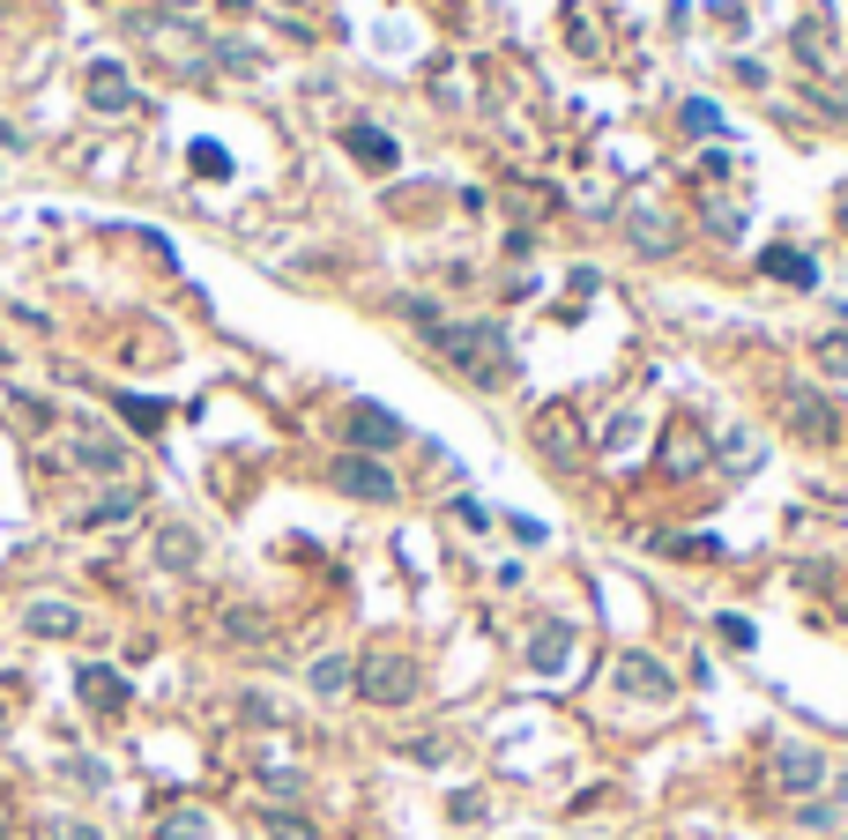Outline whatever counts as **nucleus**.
Wrapping results in <instances>:
<instances>
[{"mask_svg": "<svg viewBox=\"0 0 848 840\" xmlns=\"http://www.w3.org/2000/svg\"><path fill=\"white\" fill-rule=\"evenodd\" d=\"M432 343H440V357H447L462 379H476V387H499L506 372H514V350H506L499 321H440Z\"/></svg>", "mask_w": 848, "mask_h": 840, "instance_id": "obj_1", "label": "nucleus"}, {"mask_svg": "<svg viewBox=\"0 0 848 840\" xmlns=\"http://www.w3.org/2000/svg\"><path fill=\"white\" fill-rule=\"evenodd\" d=\"M357 692L373 699V707H402V699L417 692V662L410 655H365L357 662Z\"/></svg>", "mask_w": 848, "mask_h": 840, "instance_id": "obj_2", "label": "nucleus"}, {"mask_svg": "<svg viewBox=\"0 0 848 840\" xmlns=\"http://www.w3.org/2000/svg\"><path fill=\"white\" fill-rule=\"evenodd\" d=\"M335 492L365 498V506H387V498H395V476L380 469V454H343V462H335Z\"/></svg>", "mask_w": 848, "mask_h": 840, "instance_id": "obj_3", "label": "nucleus"}, {"mask_svg": "<svg viewBox=\"0 0 848 840\" xmlns=\"http://www.w3.org/2000/svg\"><path fill=\"white\" fill-rule=\"evenodd\" d=\"M343 432H350V446H357V454H387V446L402 439V417H395V409H380V402H350Z\"/></svg>", "mask_w": 848, "mask_h": 840, "instance_id": "obj_4", "label": "nucleus"}, {"mask_svg": "<svg viewBox=\"0 0 848 840\" xmlns=\"http://www.w3.org/2000/svg\"><path fill=\"white\" fill-rule=\"evenodd\" d=\"M82 98H90V112H134V82H127V68H112V60H98V68L82 74Z\"/></svg>", "mask_w": 848, "mask_h": 840, "instance_id": "obj_5", "label": "nucleus"}, {"mask_svg": "<svg viewBox=\"0 0 848 840\" xmlns=\"http://www.w3.org/2000/svg\"><path fill=\"white\" fill-rule=\"evenodd\" d=\"M774 773H781V789L811 796V789L826 781V759L811 751V743H781V751H774Z\"/></svg>", "mask_w": 848, "mask_h": 840, "instance_id": "obj_6", "label": "nucleus"}, {"mask_svg": "<svg viewBox=\"0 0 848 840\" xmlns=\"http://www.w3.org/2000/svg\"><path fill=\"white\" fill-rule=\"evenodd\" d=\"M82 707H90V715H120V707H127V677H120V669H104V662H90V669H82Z\"/></svg>", "mask_w": 848, "mask_h": 840, "instance_id": "obj_7", "label": "nucleus"}, {"mask_svg": "<svg viewBox=\"0 0 848 840\" xmlns=\"http://www.w3.org/2000/svg\"><path fill=\"white\" fill-rule=\"evenodd\" d=\"M610 677H618L625 692H640V699H670V677H663V662H655V655H618V669H610Z\"/></svg>", "mask_w": 848, "mask_h": 840, "instance_id": "obj_8", "label": "nucleus"}, {"mask_svg": "<svg viewBox=\"0 0 848 840\" xmlns=\"http://www.w3.org/2000/svg\"><path fill=\"white\" fill-rule=\"evenodd\" d=\"M343 142H350V156H357V164H365V172H395V164H402V149H395V134H380V126H350Z\"/></svg>", "mask_w": 848, "mask_h": 840, "instance_id": "obj_9", "label": "nucleus"}, {"mask_svg": "<svg viewBox=\"0 0 848 840\" xmlns=\"http://www.w3.org/2000/svg\"><path fill=\"white\" fill-rule=\"evenodd\" d=\"M625 231H633V246L648 253V261H663V253L677 246V231H670V223H663V209H648V201H640V209L625 216Z\"/></svg>", "mask_w": 848, "mask_h": 840, "instance_id": "obj_10", "label": "nucleus"}, {"mask_svg": "<svg viewBox=\"0 0 848 840\" xmlns=\"http://www.w3.org/2000/svg\"><path fill=\"white\" fill-rule=\"evenodd\" d=\"M23 625L38 632V640H75V632H82L75 603H30V610H23Z\"/></svg>", "mask_w": 848, "mask_h": 840, "instance_id": "obj_11", "label": "nucleus"}, {"mask_svg": "<svg viewBox=\"0 0 848 840\" xmlns=\"http://www.w3.org/2000/svg\"><path fill=\"white\" fill-rule=\"evenodd\" d=\"M759 269H767L774 283H797V291H811V283H819V261H811V253H797V246H767V261H759Z\"/></svg>", "mask_w": 848, "mask_h": 840, "instance_id": "obj_12", "label": "nucleus"}, {"mask_svg": "<svg viewBox=\"0 0 848 840\" xmlns=\"http://www.w3.org/2000/svg\"><path fill=\"white\" fill-rule=\"evenodd\" d=\"M75 462H82V469H98V476H127V446L104 439V432H82V439H75Z\"/></svg>", "mask_w": 848, "mask_h": 840, "instance_id": "obj_13", "label": "nucleus"}, {"mask_svg": "<svg viewBox=\"0 0 848 840\" xmlns=\"http://www.w3.org/2000/svg\"><path fill=\"white\" fill-rule=\"evenodd\" d=\"M134 514H142V492H134V484H120V492H104L98 506L82 514V528H120V520H134Z\"/></svg>", "mask_w": 848, "mask_h": 840, "instance_id": "obj_14", "label": "nucleus"}, {"mask_svg": "<svg viewBox=\"0 0 848 840\" xmlns=\"http://www.w3.org/2000/svg\"><path fill=\"white\" fill-rule=\"evenodd\" d=\"M536 432H544V454H551V462H574V454H581V432H574V417H566V409H544V424H536Z\"/></svg>", "mask_w": 848, "mask_h": 840, "instance_id": "obj_15", "label": "nucleus"}, {"mask_svg": "<svg viewBox=\"0 0 848 840\" xmlns=\"http://www.w3.org/2000/svg\"><path fill=\"white\" fill-rule=\"evenodd\" d=\"M305 685H313V692H321V699H335V692H350V685H357V669H350V655H321V662H313V677H305Z\"/></svg>", "mask_w": 848, "mask_h": 840, "instance_id": "obj_16", "label": "nucleus"}, {"mask_svg": "<svg viewBox=\"0 0 848 840\" xmlns=\"http://www.w3.org/2000/svg\"><path fill=\"white\" fill-rule=\"evenodd\" d=\"M789 424H804L811 439H834V409H826L811 387H804V395H789Z\"/></svg>", "mask_w": 848, "mask_h": 840, "instance_id": "obj_17", "label": "nucleus"}, {"mask_svg": "<svg viewBox=\"0 0 848 840\" xmlns=\"http://www.w3.org/2000/svg\"><path fill=\"white\" fill-rule=\"evenodd\" d=\"M566 655H574V632H566V625H544L536 647H528V662H536V669H566Z\"/></svg>", "mask_w": 848, "mask_h": 840, "instance_id": "obj_18", "label": "nucleus"}, {"mask_svg": "<svg viewBox=\"0 0 848 840\" xmlns=\"http://www.w3.org/2000/svg\"><path fill=\"white\" fill-rule=\"evenodd\" d=\"M201 558V544H194V528H164L157 536V566H172V573H186Z\"/></svg>", "mask_w": 848, "mask_h": 840, "instance_id": "obj_19", "label": "nucleus"}, {"mask_svg": "<svg viewBox=\"0 0 848 840\" xmlns=\"http://www.w3.org/2000/svg\"><path fill=\"white\" fill-rule=\"evenodd\" d=\"M157 840H209V818H201L194 803H179V811L157 818Z\"/></svg>", "mask_w": 848, "mask_h": 840, "instance_id": "obj_20", "label": "nucleus"}, {"mask_svg": "<svg viewBox=\"0 0 848 840\" xmlns=\"http://www.w3.org/2000/svg\"><path fill=\"white\" fill-rule=\"evenodd\" d=\"M797 52H804V60H834V30H826V16H811V23L797 30Z\"/></svg>", "mask_w": 848, "mask_h": 840, "instance_id": "obj_21", "label": "nucleus"}, {"mask_svg": "<svg viewBox=\"0 0 848 840\" xmlns=\"http://www.w3.org/2000/svg\"><path fill=\"white\" fill-rule=\"evenodd\" d=\"M120 417L134 424V432H157L164 424V402H142V395H120Z\"/></svg>", "mask_w": 848, "mask_h": 840, "instance_id": "obj_22", "label": "nucleus"}, {"mask_svg": "<svg viewBox=\"0 0 848 840\" xmlns=\"http://www.w3.org/2000/svg\"><path fill=\"white\" fill-rule=\"evenodd\" d=\"M663 454H670V469H699V462H707V446H699L693 432H670V446H663Z\"/></svg>", "mask_w": 848, "mask_h": 840, "instance_id": "obj_23", "label": "nucleus"}, {"mask_svg": "<svg viewBox=\"0 0 848 840\" xmlns=\"http://www.w3.org/2000/svg\"><path fill=\"white\" fill-rule=\"evenodd\" d=\"M38 840H104V833H98V826H82V818H46Z\"/></svg>", "mask_w": 848, "mask_h": 840, "instance_id": "obj_24", "label": "nucleus"}, {"mask_svg": "<svg viewBox=\"0 0 848 840\" xmlns=\"http://www.w3.org/2000/svg\"><path fill=\"white\" fill-rule=\"evenodd\" d=\"M819 365L834 372V379H848V335H819Z\"/></svg>", "mask_w": 848, "mask_h": 840, "instance_id": "obj_25", "label": "nucleus"}, {"mask_svg": "<svg viewBox=\"0 0 848 840\" xmlns=\"http://www.w3.org/2000/svg\"><path fill=\"white\" fill-rule=\"evenodd\" d=\"M224 632L231 640H269V625L253 618V610H224Z\"/></svg>", "mask_w": 848, "mask_h": 840, "instance_id": "obj_26", "label": "nucleus"}, {"mask_svg": "<svg viewBox=\"0 0 848 840\" xmlns=\"http://www.w3.org/2000/svg\"><path fill=\"white\" fill-rule=\"evenodd\" d=\"M194 172H201V179H224V172H231L224 149H216V142H194Z\"/></svg>", "mask_w": 848, "mask_h": 840, "instance_id": "obj_27", "label": "nucleus"}, {"mask_svg": "<svg viewBox=\"0 0 848 840\" xmlns=\"http://www.w3.org/2000/svg\"><path fill=\"white\" fill-rule=\"evenodd\" d=\"M269 833H275V840H321L313 826H305V818H291V811H275V818H269Z\"/></svg>", "mask_w": 848, "mask_h": 840, "instance_id": "obj_28", "label": "nucleus"}, {"mask_svg": "<svg viewBox=\"0 0 848 840\" xmlns=\"http://www.w3.org/2000/svg\"><path fill=\"white\" fill-rule=\"evenodd\" d=\"M677 120H685V126H693V134H715V126H723V120H715V104H685V112H677Z\"/></svg>", "mask_w": 848, "mask_h": 840, "instance_id": "obj_29", "label": "nucleus"}, {"mask_svg": "<svg viewBox=\"0 0 848 840\" xmlns=\"http://www.w3.org/2000/svg\"><path fill=\"white\" fill-rule=\"evenodd\" d=\"M723 640H729V647H751L759 632H751V618H737V610H729V618H723Z\"/></svg>", "mask_w": 848, "mask_h": 840, "instance_id": "obj_30", "label": "nucleus"}, {"mask_svg": "<svg viewBox=\"0 0 848 840\" xmlns=\"http://www.w3.org/2000/svg\"><path fill=\"white\" fill-rule=\"evenodd\" d=\"M224 8H231V16H239V8H253V0H224Z\"/></svg>", "mask_w": 848, "mask_h": 840, "instance_id": "obj_31", "label": "nucleus"}, {"mask_svg": "<svg viewBox=\"0 0 848 840\" xmlns=\"http://www.w3.org/2000/svg\"><path fill=\"white\" fill-rule=\"evenodd\" d=\"M841 223H848V194H841Z\"/></svg>", "mask_w": 848, "mask_h": 840, "instance_id": "obj_32", "label": "nucleus"}, {"mask_svg": "<svg viewBox=\"0 0 848 840\" xmlns=\"http://www.w3.org/2000/svg\"><path fill=\"white\" fill-rule=\"evenodd\" d=\"M172 8H194V0H172Z\"/></svg>", "mask_w": 848, "mask_h": 840, "instance_id": "obj_33", "label": "nucleus"}]
</instances>
